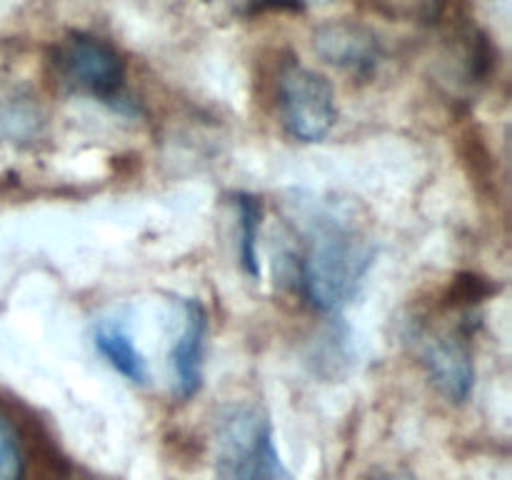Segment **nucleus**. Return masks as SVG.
<instances>
[{"mask_svg": "<svg viewBox=\"0 0 512 480\" xmlns=\"http://www.w3.org/2000/svg\"><path fill=\"white\" fill-rule=\"evenodd\" d=\"M210 318L200 300L190 298L183 303V328L170 350V365L175 375V393L183 403L200 393L205 380V350H208Z\"/></svg>", "mask_w": 512, "mask_h": 480, "instance_id": "7", "label": "nucleus"}, {"mask_svg": "<svg viewBox=\"0 0 512 480\" xmlns=\"http://www.w3.org/2000/svg\"><path fill=\"white\" fill-rule=\"evenodd\" d=\"M25 455L13 425L0 415V480H23Z\"/></svg>", "mask_w": 512, "mask_h": 480, "instance_id": "12", "label": "nucleus"}, {"mask_svg": "<svg viewBox=\"0 0 512 480\" xmlns=\"http://www.w3.org/2000/svg\"><path fill=\"white\" fill-rule=\"evenodd\" d=\"M215 480H293L280 460L268 415L255 405L230 408L220 420Z\"/></svg>", "mask_w": 512, "mask_h": 480, "instance_id": "2", "label": "nucleus"}, {"mask_svg": "<svg viewBox=\"0 0 512 480\" xmlns=\"http://www.w3.org/2000/svg\"><path fill=\"white\" fill-rule=\"evenodd\" d=\"M93 343L98 353L123 375L125 380L135 385H145L148 380V363H145L143 353L138 350L135 340L130 338L128 330L115 320H103L95 325Z\"/></svg>", "mask_w": 512, "mask_h": 480, "instance_id": "8", "label": "nucleus"}, {"mask_svg": "<svg viewBox=\"0 0 512 480\" xmlns=\"http://www.w3.org/2000/svg\"><path fill=\"white\" fill-rule=\"evenodd\" d=\"M275 95L290 138L300 143H318L333 130L338 108L333 85L325 75L303 68L293 58L278 70Z\"/></svg>", "mask_w": 512, "mask_h": 480, "instance_id": "3", "label": "nucleus"}, {"mask_svg": "<svg viewBox=\"0 0 512 480\" xmlns=\"http://www.w3.org/2000/svg\"><path fill=\"white\" fill-rule=\"evenodd\" d=\"M315 53L333 68L365 78L380 60V40L368 25L355 20H330L315 30Z\"/></svg>", "mask_w": 512, "mask_h": 480, "instance_id": "6", "label": "nucleus"}, {"mask_svg": "<svg viewBox=\"0 0 512 480\" xmlns=\"http://www.w3.org/2000/svg\"><path fill=\"white\" fill-rule=\"evenodd\" d=\"M465 150L463 158L468 163L470 178H475V183L480 185H493V158H490V150L485 145L483 135L475 133V130H468L465 133Z\"/></svg>", "mask_w": 512, "mask_h": 480, "instance_id": "13", "label": "nucleus"}, {"mask_svg": "<svg viewBox=\"0 0 512 480\" xmlns=\"http://www.w3.org/2000/svg\"><path fill=\"white\" fill-rule=\"evenodd\" d=\"M415 345H418L420 363L435 390L448 403L463 405L475 385V360L468 325L458 323L455 328L445 330L418 325Z\"/></svg>", "mask_w": 512, "mask_h": 480, "instance_id": "5", "label": "nucleus"}, {"mask_svg": "<svg viewBox=\"0 0 512 480\" xmlns=\"http://www.w3.org/2000/svg\"><path fill=\"white\" fill-rule=\"evenodd\" d=\"M53 63L60 78L78 93L103 103H123L120 93L125 85V60L98 35L70 33L55 48Z\"/></svg>", "mask_w": 512, "mask_h": 480, "instance_id": "4", "label": "nucleus"}, {"mask_svg": "<svg viewBox=\"0 0 512 480\" xmlns=\"http://www.w3.org/2000/svg\"><path fill=\"white\" fill-rule=\"evenodd\" d=\"M463 60L465 73L473 83H485L495 70V45L490 43L488 33L468 25L463 30Z\"/></svg>", "mask_w": 512, "mask_h": 480, "instance_id": "11", "label": "nucleus"}, {"mask_svg": "<svg viewBox=\"0 0 512 480\" xmlns=\"http://www.w3.org/2000/svg\"><path fill=\"white\" fill-rule=\"evenodd\" d=\"M498 293V283L485 275L465 270L450 280L448 290L443 293V305L450 310H463V313H473L475 305L485 303L488 298Z\"/></svg>", "mask_w": 512, "mask_h": 480, "instance_id": "10", "label": "nucleus"}, {"mask_svg": "<svg viewBox=\"0 0 512 480\" xmlns=\"http://www.w3.org/2000/svg\"><path fill=\"white\" fill-rule=\"evenodd\" d=\"M235 208H238L240 228V265L248 273V278L260 280L258 238L260 225H263V203H260L258 195L238 193L235 195Z\"/></svg>", "mask_w": 512, "mask_h": 480, "instance_id": "9", "label": "nucleus"}, {"mask_svg": "<svg viewBox=\"0 0 512 480\" xmlns=\"http://www.w3.org/2000/svg\"><path fill=\"white\" fill-rule=\"evenodd\" d=\"M268 10H303V0H253L248 13H268Z\"/></svg>", "mask_w": 512, "mask_h": 480, "instance_id": "14", "label": "nucleus"}, {"mask_svg": "<svg viewBox=\"0 0 512 480\" xmlns=\"http://www.w3.org/2000/svg\"><path fill=\"white\" fill-rule=\"evenodd\" d=\"M363 480H415L413 475H398V473H375L370 475V478H363Z\"/></svg>", "mask_w": 512, "mask_h": 480, "instance_id": "15", "label": "nucleus"}, {"mask_svg": "<svg viewBox=\"0 0 512 480\" xmlns=\"http://www.w3.org/2000/svg\"><path fill=\"white\" fill-rule=\"evenodd\" d=\"M308 238L300 268L305 298L318 313L335 315L358 295L373 268V233L350 205L333 203L310 220Z\"/></svg>", "mask_w": 512, "mask_h": 480, "instance_id": "1", "label": "nucleus"}]
</instances>
